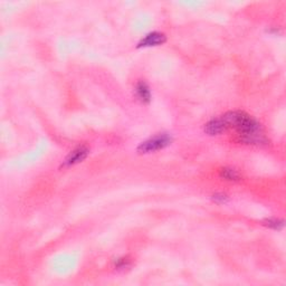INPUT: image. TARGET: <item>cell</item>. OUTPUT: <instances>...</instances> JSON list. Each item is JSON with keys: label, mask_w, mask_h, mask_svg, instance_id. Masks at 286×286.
<instances>
[{"label": "cell", "mask_w": 286, "mask_h": 286, "mask_svg": "<svg viewBox=\"0 0 286 286\" xmlns=\"http://www.w3.org/2000/svg\"><path fill=\"white\" fill-rule=\"evenodd\" d=\"M227 131L234 130L240 142L252 145H265L269 140L260 122L245 111H229L221 115Z\"/></svg>", "instance_id": "cell-1"}, {"label": "cell", "mask_w": 286, "mask_h": 286, "mask_svg": "<svg viewBox=\"0 0 286 286\" xmlns=\"http://www.w3.org/2000/svg\"><path fill=\"white\" fill-rule=\"evenodd\" d=\"M172 141H174V138L170 133H159L140 143L137 148V151L141 154L152 153L169 147Z\"/></svg>", "instance_id": "cell-2"}, {"label": "cell", "mask_w": 286, "mask_h": 286, "mask_svg": "<svg viewBox=\"0 0 286 286\" xmlns=\"http://www.w3.org/2000/svg\"><path fill=\"white\" fill-rule=\"evenodd\" d=\"M90 154V149L86 147L85 144L79 145V147L75 148L73 151L70 152L69 156L65 158V160L63 161L61 168H70L77 165V163L83 162L88 156Z\"/></svg>", "instance_id": "cell-3"}, {"label": "cell", "mask_w": 286, "mask_h": 286, "mask_svg": "<svg viewBox=\"0 0 286 286\" xmlns=\"http://www.w3.org/2000/svg\"><path fill=\"white\" fill-rule=\"evenodd\" d=\"M167 42V36L161 31H151L144 36L137 45V48L156 47L163 45Z\"/></svg>", "instance_id": "cell-4"}, {"label": "cell", "mask_w": 286, "mask_h": 286, "mask_svg": "<svg viewBox=\"0 0 286 286\" xmlns=\"http://www.w3.org/2000/svg\"><path fill=\"white\" fill-rule=\"evenodd\" d=\"M134 94L139 101L143 104H149L152 99L151 91H150L149 85L145 83L144 81H139L138 83L135 84Z\"/></svg>", "instance_id": "cell-5"}, {"label": "cell", "mask_w": 286, "mask_h": 286, "mask_svg": "<svg viewBox=\"0 0 286 286\" xmlns=\"http://www.w3.org/2000/svg\"><path fill=\"white\" fill-rule=\"evenodd\" d=\"M205 132L209 135H220L227 132L226 125L224 121H222L221 116L215 117V119L208 121L205 124Z\"/></svg>", "instance_id": "cell-6"}, {"label": "cell", "mask_w": 286, "mask_h": 286, "mask_svg": "<svg viewBox=\"0 0 286 286\" xmlns=\"http://www.w3.org/2000/svg\"><path fill=\"white\" fill-rule=\"evenodd\" d=\"M219 177L221 179L231 181V183H236V181L242 180L239 172L230 167H224L219 170Z\"/></svg>", "instance_id": "cell-7"}, {"label": "cell", "mask_w": 286, "mask_h": 286, "mask_svg": "<svg viewBox=\"0 0 286 286\" xmlns=\"http://www.w3.org/2000/svg\"><path fill=\"white\" fill-rule=\"evenodd\" d=\"M262 225L273 230H282L284 228V220L279 218H266L262 221Z\"/></svg>", "instance_id": "cell-8"}, {"label": "cell", "mask_w": 286, "mask_h": 286, "mask_svg": "<svg viewBox=\"0 0 286 286\" xmlns=\"http://www.w3.org/2000/svg\"><path fill=\"white\" fill-rule=\"evenodd\" d=\"M113 265H114V269L117 271H125L131 266V260L129 256L115 258V260L113 261Z\"/></svg>", "instance_id": "cell-9"}, {"label": "cell", "mask_w": 286, "mask_h": 286, "mask_svg": "<svg viewBox=\"0 0 286 286\" xmlns=\"http://www.w3.org/2000/svg\"><path fill=\"white\" fill-rule=\"evenodd\" d=\"M211 198H212V200H214L216 203H220V205H221V203H226L227 201H228V199H229L227 194L222 193V192H217Z\"/></svg>", "instance_id": "cell-10"}]
</instances>
